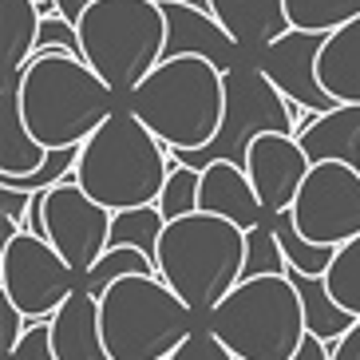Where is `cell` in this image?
Returning a JSON list of instances; mask_svg holds the SVG:
<instances>
[{"instance_id": "obj_9", "label": "cell", "mask_w": 360, "mask_h": 360, "mask_svg": "<svg viewBox=\"0 0 360 360\" xmlns=\"http://www.w3.org/2000/svg\"><path fill=\"white\" fill-rule=\"evenodd\" d=\"M84 289V277L56 254L48 238L24 230L0 250V293L28 321H52Z\"/></svg>"}, {"instance_id": "obj_36", "label": "cell", "mask_w": 360, "mask_h": 360, "mask_svg": "<svg viewBox=\"0 0 360 360\" xmlns=\"http://www.w3.org/2000/svg\"><path fill=\"white\" fill-rule=\"evenodd\" d=\"M293 360H333V352H328V345H325V340L305 337V340H301V349L293 352Z\"/></svg>"}, {"instance_id": "obj_25", "label": "cell", "mask_w": 360, "mask_h": 360, "mask_svg": "<svg viewBox=\"0 0 360 360\" xmlns=\"http://www.w3.org/2000/svg\"><path fill=\"white\" fill-rule=\"evenodd\" d=\"M269 222H274L277 242H281V250H285L289 274H297V277H325L328 274V265H333V257H337L333 245H313L309 238H301V230L293 226L289 214H277V218H269Z\"/></svg>"}, {"instance_id": "obj_38", "label": "cell", "mask_w": 360, "mask_h": 360, "mask_svg": "<svg viewBox=\"0 0 360 360\" xmlns=\"http://www.w3.org/2000/svg\"><path fill=\"white\" fill-rule=\"evenodd\" d=\"M155 4H191V8L210 12V0H155Z\"/></svg>"}, {"instance_id": "obj_20", "label": "cell", "mask_w": 360, "mask_h": 360, "mask_svg": "<svg viewBox=\"0 0 360 360\" xmlns=\"http://www.w3.org/2000/svg\"><path fill=\"white\" fill-rule=\"evenodd\" d=\"M48 150L24 123L20 87H0V179H28L44 167Z\"/></svg>"}, {"instance_id": "obj_30", "label": "cell", "mask_w": 360, "mask_h": 360, "mask_svg": "<svg viewBox=\"0 0 360 360\" xmlns=\"http://www.w3.org/2000/svg\"><path fill=\"white\" fill-rule=\"evenodd\" d=\"M36 52H68L75 60H84V40H79V28L64 16H52V20L40 24V40H36Z\"/></svg>"}, {"instance_id": "obj_26", "label": "cell", "mask_w": 360, "mask_h": 360, "mask_svg": "<svg viewBox=\"0 0 360 360\" xmlns=\"http://www.w3.org/2000/svg\"><path fill=\"white\" fill-rule=\"evenodd\" d=\"M162 233H167V218L159 214V206H139V210L115 214V222H111V245H135L147 257H155Z\"/></svg>"}, {"instance_id": "obj_22", "label": "cell", "mask_w": 360, "mask_h": 360, "mask_svg": "<svg viewBox=\"0 0 360 360\" xmlns=\"http://www.w3.org/2000/svg\"><path fill=\"white\" fill-rule=\"evenodd\" d=\"M289 281H293L297 293H301L309 337L325 340L328 349H333V345H337V340L345 337L352 325H356V317H352V313H345V309L333 301V293L325 289V277H297V274H289Z\"/></svg>"}, {"instance_id": "obj_1", "label": "cell", "mask_w": 360, "mask_h": 360, "mask_svg": "<svg viewBox=\"0 0 360 360\" xmlns=\"http://www.w3.org/2000/svg\"><path fill=\"white\" fill-rule=\"evenodd\" d=\"M20 111L44 150L84 147L119 111V96L84 60L68 52H36L20 75Z\"/></svg>"}, {"instance_id": "obj_14", "label": "cell", "mask_w": 360, "mask_h": 360, "mask_svg": "<svg viewBox=\"0 0 360 360\" xmlns=\"http://www.w3.org/2000/svg\"><path fill=\"white\" fill-rule=\"evenodd\" d=\"M162 20H167V56L162 60L198 56V60H210L218 72H233L242 64V48L214 20V12L191 8V4H162Z\"/></svg>"}, {"instance_id": "obj_10", "label": "cell", "mask_w": 360, "mask_h": 360, "mask_svg": "<svg viewBox=\"0 0 360 360\" xmlns=\"http://www.w3.org/2000/svg\"><path fill=\"white\" fill-rule=\"evenodd\" d=\"M289 218L313 245H349L360 238V170L345 162H317L301 182Z\"/></svg>"}, {"instance_id": "obj_17", "label": "cell", "mask_w": 360, "mask_h": 360, "mask_svg": "<svg viewBox=\"0 0 360 360\" xmlns=\"http://www.w3.org/2000/svg\"><path fill=\"white\" fill-rule=\"evenodd\" d=\"M301 150L309 162H345V167L360 170V103H337L333 111L317 115L301 135H297Z\"/></svg>"}, {"instance_id": "obj_5", "label": "cell", "mask_w": 360, "mask_h": 360, "mask_svg": "<svg viewBox=\"0 0 360 360\" xmlns=\"http://www.w3.org/2000/svg\"><path fill=\"white\" fill-rule=\"evenodd\" d=\"M84 64L115 96H131L167 56V20L155 0H99L79 16Z\"/></svg>"}, {"instance_id": "obj_7", "label": "cell", "mask_w": 360, "mask_h": 360, "mask_svg": "<svg viewBox=\"0 0 360 360\" xmlns=\"http://www.w3.org/2000/svg\"><path fill=\"white\" fill-rule=\"evenodd\" d=\"M214 337L238 360H293L305 328V305L285 277H250L206 321Z\"/></svg>"}, {"instance_id": "obj_35", "label": "cell", "mask_w": 360, "mask_h": 360, "mask_svg": "<svg viewBox=\"0 0 360 360\" xmlns=\"http://www.w3.org/2000/svg\"><path fill=\"white\" fill-rule=\"evenodd\" d=\"M328 352H333V360H360V321H356V325H352Z\"/></svg>"}, {"instance_id": "obj_16", "label": "cell", "mask_w": 360, "mask_h": 360, "mask_svg": "<svg viewBox=\"0 0 360 360\" xmlns=\"http://www.w3.org/2000/svg\"><path fill=\"white\" fill-rule=\"evenodd\" d=\"M210 12L245 56L265 52L269 44L293 32L285 16V0H210Z\"/></svg>"}, {"instance_id": "obj_2", "label": "cell", "mask_w": 360, "mask_h": 360, "mask_svg": "<svg viewBox=\"0 0 360 360\" xmlns=\"http://www.w3.org/2000/svg\"><path fill=\"white\" fill-rule=\"evenodd\" d=\"M127 111L174 155L202 150L222 131L226 72L198 56L162 60L127 96Z\"/></svg>"}, {"instance_id": "obj_24", "label": "cell", "mask_w": 360, "mask_h": 360, "mask_svg": "<svg viewBox=\"0 0 360 360\" xmlns=\"http://www.w3.org/2000/svg\"><path fill=\"white\" fill-rule=\"evenodd\" d=\"M123 277H159V265L155 257H147L143 250L135 245H111L96 265H91V274L84 277V289L91 297H103L107 289L123 281Z\"/></svg>"}, {"instance_id": "obj_4", "label": "cell", "mask_w": 360, "mask_h": 360, "mask_svg": "<svg viewBox=\"0 0 360 360\" xmlns=\"http://www.w3.org/2000/svg\"><path fill=\"white\" fill-rule=\"evenodd\" d=\"M170 155L127 107H119L79 147L75 182L111 214L155 206L167 186Z\"/></svg>"}, {"instance_id": "obj_6", "label": "cell", "mask_w": 360, "mask_h": 360, "mask_svg": "<svg viewBox=\"0 0 360 360\" xmlns=\"http://www.w3.org/2000/svg\"><path fill=\"white\" fill-rule=\"evenodd\" d=\"M99 325L111 360H170L198 325L162 277H123L99 297Z\"/></svg>"}, {"instance_id": "obj_8", "label": "cell", "mask_w": 360, "mask_h": 360, "mask_svg": "<svg viewBox=\"0 0 360 360\" xmlns=\"http://www.w3.org/2000/svg\"><path fill=\"white\" fill-rule=\"evenodd\" d=\"M262 135H297L293 119H289V103L254 64H238L233 72H226V115L218 139L206 143L202 150L174 155V162L194 170H206L210 162L245 167L250 147Z\"/></svg>"}, {"instance_id": "obj_29", "label": "cell", "mask_w": 360, "mask_h": 360, "mask_svg": "<svg viewBox=\"0 0 360 360\" xmlns=\"http://www.w3.org/2000/svg\"><path fill=\"white\" fill-rule=\"evenodd\" d=\"M285 274H289V262H285L281 242H277L274 222H262L257 230L245 233V269H242V281H250V277H285Z\"/></svg>"}, {"instance_id": "obj_3", "label": "cell", "mask_w": 360, "mask_h": 360, "mask_svg": "<svg viewBox=\"0 0 360 360\" xmlns=\"http://www.w3.org/2000/svg\"><path fill=\"white\" fill-rule=\"evenodd\" d=\"M155 265H159L162 281L198 317V325H206L214 309L242 285L245 230L202 210L179 222H167Z\"/></svg>"}, {"instance_id": "obj_23", "label": "cell", "mask_w": 360, "mask_h": 360, "mask_svg": "<svg viewBox=\"0 0 360 360\" xmlns=\"http://www.w3.org/2000/svg\"><path fill=\"white\" fill-rule=\"evenodd\" d=\"M289 28L313 36H333L337 28L360 20V0H285Z\"/></svg>"}, {"instance_id": "obj_19", "label": "cell", "mask_w": 360, "mask_h": 360, "mask_svg": "<svg viewBox=\"0 0 360 360\" xmlns=\"http://www.w3.org/2000/svg\"><path fill=\"white\" fill-rule=\"evenodd\" d=\"M40 24L36 0H0V87H20L24 68L36 56Z\"/></svg>"}, {"instance_id": "obj_33", "label": "cell", "mask_w": 360, "mask_h": 360, "mask_svg": "<svg viewBox=\"0 0 360 360\" xmlns=\"http://www.w3.org/2000/svg\"><path fill=\"white\" fill-rule=\"evenodd\" d=\"M24 333H28V317L0 293V360L8 356V352H16V345L24 340Z\"/></svg>"}, {"instance_id": "obj_37", "label": "cell", "mask_w": 360, "mask_h": 360, "mask_svg": "<svg viewBox=\"0 0 360 360\" xmlns=\"http://www.w3.org/2000/svg\"><path fill=\"white\" fill-rule=\"evenodd\" d=\"M56 4H60V16H64V20L79 24V16H84L91 4H99V0H56Z\"/></svg>"}, {"instance_id": "obj_34", "label": "cell", "mask_w": 360, "mask_h": 360, "mask_svg": "<svg viewBox=\"0 0 360 360\" xmlns=\"http://www.w3.org/2000/svg\"><path fill=\"white\" fill-rule=\"evenodd\" d=\"M32 202H36V194H24L16 186H0V222H12V226H20V230H28Z\"/></svg>"}, {"instance_id": "obj_18", "label": "cell", "mask_w": 360, "mask_h": 360, "mask_svg": "<svg viewBox=\"0 0 360 360\" xmlns=\"http://www.w3.org/2000/svg\"><path fill=\"white\" fill-rule=\"evenodd\" d=\"M52 349L60 360H111L99 325V297L87 289L72 293V301L52 317Z\"/></svg>"}, {"instance_id": "obj_15", "label": "cell", "mask_w": 360, "mask_h": 360, "mask_svg": "<svg viewBox=\"0 0 360 360\" xmlns=\"http://www.w3.org/2000/svg\"><path fill=\"white\" fill-rule=\"evenodd\" d=\"M202 214L226 218V222H233L245 233L257 230L262 222H269L254 182H250L245 167H238V162H210L202 170Z\"/></svg>"}, {"instance_id": "obj_28", "label": "cell", "mask_w": 360, "mask_h": 360, "mask_svg": "<svg viewBox=\"0 0 360 360\" xmlns=\"http://www.w3.org/2000/svg\"><path fill=\"white\" fill-rule=\"evenodd\" d=\"M325 289L345 313H352L360 321V238H352L349 245L337 250V257L325 274Z\"/></svg>"}, {"instance_id": "obj_21", "label": "cell", "mask_w": 360, "mask_h": 360, "mask_svg": "<svg viewBox=\"0 0 360 360\" xmlns=\"http://www.w3.org/2000/svg\"><path fill=\"white\" fill-rule=\"evenodd\" d=\"M321 87L333 103H360V20L345 24L325 40L317 60Z\"/></svg>"}, {"instance_id": "obj_11", "label": "cell", "mask_w": 360, "mask_h": 360, "mask_svg": "<svg viewBox=\"0 0 360 360\" xmlns=\"http://www.w3.org/2000/svg\"><path fill=\"white\" fill-rule=\"evenodd\" d=\"M40 210H44V238L56 245V254L64 257L75 274L87 277L91 265L111 250L115 214L99 206L91 194H84V186L75 179L40 194Z\"/></svg>"}, {"instance_id": "obj_32", "label": "cell", "mask_w": 360, "mask_h": 360, "mask_svg": "<svg viewBox=\"0 0 360 360\" xmlns=\"http://www.w3.org/2000/svg\"><path fill=\"white\" fill-rule=\"evenodd\" d=\"M4 360H60L52 349V321H32L16 352H8Z\"/></svg>"}, {"instance_id": "obj_12", "label": "cell", "mask_w": 360, "mask_h": 360, "mask_svg": "<svg viewBox=\"0 0 360 360\" xmlns=\"http://www.w3.org/2000/svg\"><path fill=\"white\" fill-rule=\"evenodd\" d=\"M328 36H313V32H285L277 44H269L265 52L254 56V68L269 79V84L289 99V103H301L305 111H333V96L321 87V72H317V60H321V48H325Z\"/></svg>"}, {"instance_id": "obj_27", "label": "cell", "mask_w": 360, "mask_h": 360, "mask_svg": "<svg viewBox=\"0 0 360 360\" xmlns=\"http://www.w3.org/2000/svg\"><path fill=\"white\" fill-rule=\"evenodd\" d=\"M159 214L167 222H179V218H191V214L202 210V170L194 167H182L174 162L170 155V174H167V186L159 194Z\"/></svg>"}, {"instance_id": "obj_31", "label": "cell", "mask_w": 360, "mask_h": 360, "mask_svg": "<svg viewBox=\"0 0 360 360\" xmlns=\"http://www.w3.org/2000/svg\"><path fill=\"white\" fill-rule=\"evenodd\" d=\"M170 360H238V356H233V352L226 349L222 340L214 337L210 328L202 325V328H194L191 337L182 340L179 352H174Z\"/></svg>"}, {"instance_id": "obj_13", "label": "cell", "mask_w": 360, "mask_h": 360, "mask_svg": "<svg viewBox=\"0 0 360 360\" xmlns=\"http://www.w3.org/2000/svg\"><path fill=\"white\" fill-rule=\"evenodd\" d=\"M309 170H313V162L301 150L297 135H262L250 147V159H245V174H250V182H254V191L269 218L293 210Z\"/></svg>"}]
</instances>
